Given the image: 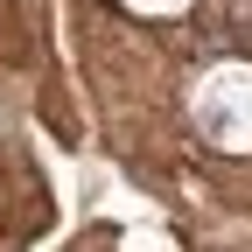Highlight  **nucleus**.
Masks as SVG:
<instances>
[{"label": "nucleus", "mask_w": 252, "mask_h": 252, "mask_svg": "<svg viewBox=\"0 0 252 252\" xmlns=\"http://www.w3.org/2000/svg\"><path fill=\"white\" fill-rule=\"evenodd\" d=\"M196 126L217 147H252V70L245 63H217L196 84Z\"/></svg>", "instance_id": "obj_1"}, {"label": "nucleus", "mask_w": 252, "mask_h": 252, "mask_svg": "<svg viewBox=\"0 0 252 252\" xmlns=\"http://www.w3.org/2000/svg\"><path fill=\"white\" fill-rule=\"evenodd\" d=\"M133 7H147V14H168V7H182V0H133Z\"/></svg>", "instance_id": "obj_2"}]
</instances>
